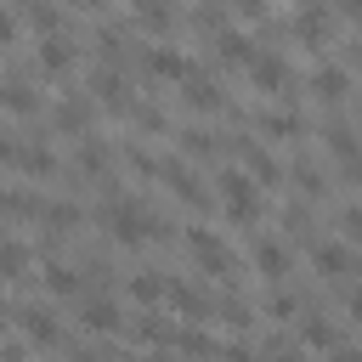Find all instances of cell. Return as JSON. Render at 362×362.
Segmentation results:
<instances>
[{
    "label": "cell",
    "mask_w": 362,
    "mask_h": 362,
    "mask_svg": "<svg viewBox=\"0 0 362 362\" xmlns=\"http://www.w3.org/2000/svg\"><path fill=\"white\" fill-rule=\"evenodd\" d=\"M102 226H107V238H113V243H158V238H170V232H164V221H158L147 204L124 198V192H113V198L102 204Z\"/></svg>",
    "instance_id": "1"
},
{
    "label": "cell",
    "mask_w": 362,
    "mask_h": 362,
    "mask_svg": "<svg viewBox=\"0 0 362 362\" xmlns=\"http://www.w3.org/2000/svg\"><path fill=\"white\" fill-rule=\"evenodd\" d=\"M266 187L243 170V164H232V170H221V204H226V215L238 221V226H255L260 221V209H266V198H260Z\"/></svg>",
    "instance_id": "2"
},
{
    "label": "cell",
    "mask_w": 362,
    "mask_h": 362,
    "mask_svg": "<svg viewBox=\"0 0 362 362\" xmlns=\"http://www.w3.org/2000/svg\"><path fill=\"white\" fill-rule=\"evenodd\" d=\"M181 243H187V255H192L198 272H209V277H232L238 272V260H232V249H226V238L215 226H187Z\"/></svg>",
    "instance_id": "3"
},
{
    "label": "cell",
    "mask_w": 362,
    "mask_h": 362,
    "mask_svg": "<svg viewBox=\"0 0 362 362\" xmlns=\"http://www.w3.org/2000/svg\"><path fill=\"white\" fill-rule=\"evenodd\" d=\"M311 266H317V277H328V283H351L356 249H351L345 238H322V243H311Z\"/></svg>",
    "instance_id": "4"
},
{
    "label": "cell",
    "mask_w": 362,
    "mask_h": 362,
    "mask_svg": "<svg viewBox=\"0 0 362 362\" xmlns=\"http://www.w3.org/2000/svg\"><path fill=\"white\" fill-rule=\"evenodd\" d=\"M243 68H249V85H255L260 96H288V85H294L288 62H283V57H272V51H255Z\"/></svg>",
    "instance_id": "5"
},
{
    "label": "cell",
    "mask_w": 362,
    "mask_h": 362,
    "mask_svg": "<svg viewBox=\"0 0 362 362\" xmlns=\"http://www.w3.org/2000/svg\"><path fill=\"white\" fill-rule=\"evenodd\" d=\"M153 175L175 192V198H187L192 209H209V192L198 187V175H192V164H181V158H153Z\"/></svg>",
    "instance_id": "6"
},
{
    "label": "cell",
    "mask_w": 362,
    "mask_h": 362,
    "mask_svg": "<svg viewBox=\"0 0 362 362\" xmlns=\"http://www.w3.org/2000/svg\"><path fill=\"white\" fill-rule=\"evenodd\" d=\"M181 107H192V113H221V107H226V90H221L209 74H187V79H181Z\"/></svg>",
    "instance_id": "7"
},
{
    "label": "cell",
    "mask_w": 362,
    "mask_h": 362,
    "mask_svg": "<svg viewBox=\"0 0 362 362\" xmlns=\"http://www.w3.org/2000/svg\"><path fill=\"white\" fill-rule=\"evenodd\" d=\"M238 164H243V170H249L260 187H277V181H283V164H277V158H272V153H266L255 136H243V141H238Z\"/></svg>",
    "instance_id": "8"
},
{
    "label": "cell",
    "mask_w": 362,
    "mask_h": 362,
    "mask_svg": "<svg viewBox=\"0 0 362 362\" xmlns=\"http://www.w3.org/2000/svg\"><path fill=\"white\" fill-rule=\"evenodd\" d=\"M294 34H300V45H328V34H334V11L317 0V6H300V17H294Z\"/></svg>",
    "instance_id": "9"
},
{
    "label": "cell",
    "mask_w": 362,
    "mask_h": 362,
    "mask_svg": "<svg viewBox=\"0 0 362 362\" xmlns=\"http://www.w3.org/2000/svg\"><path fill=\"white\" fill-rule=\"evenodd\" d=\"M147 74H153V79H170V85H181L187 74H198V62H192L187 51H175V45H158V51H147Z\"/></svg>",
    "instance_id": "10"
},
{
    "label": "cell",
    "mask_w": 362,
    "mask_h": 362,
    "mask_svg": "<svg viewBox=\"0 0 362 362\" xmlns=\"http://www.w3.org/2000/svg\"><path fill=\"white\" fill-rule=\"evenodd\" d=\"M322 147H328V158L339 164V175L351 181V175H356V136H351V124H345V119H334V124L322 130Z\"/></svg>",
    "instance_id": "11"
},
{
    "label": "cell",
    "mask_w": 362,
    "mask_h": 362,
    "mask_svg": "<svg viewBox=\"0 0 362 362\" xmlns=\"http://www.w3.org/2000/svg\"><path fill=\"white\" fill-rule=\"evenodd\" d=\"M34 57H40V74H51V79H57V74H68V68L79 62L74 40H62V34H40V51H34Z\"/></svg>",
    "instance_id": "12"
},
{
    "label": "cell",
    "mask_w": 362,
    "mask_h": 362,
    "mask_svg": "<svg viewBox=\"0 0 362 362\" xmlns=\"http://www.w3.org/2000/svg\"><path fill=\"white\" fill-rule=\"evenodd\" d=\"M311 96H317L322 107H339V102L351 96V74H345V68H334V62H322V68L311 74Z\"/></svg>",
    "instance_id": "13"
},
{
    "label": "cell",
    "mask_w": 362,
    "mask_h": 362,
    "mask_svg": "<svg viewBox=\"0 0 362 362\" xmlns=\"http://www.w3.org/2000/svg\"><path fill=\"white\" fill-rule=\"evenodd\" d=\"M164 300H170V305H175L187 322H209V311H215V305H209V300H204L192 283H175V277H164Z\"/></svg>",
    "instance_id": "14"
},
{
    "label": "cell",
    "mask_w": 362,
    "mask_h": 362,
    "mask_svg": "<svg viewBox=\"0 0 362 362\" xmlns=\"http://www.w3.org/2000/svg\"><path fill=\"white\" fill-rule=\"evenodd\" d=\"M288 260H294V255H288V243H272V238H260V243H255V272H260L266 283H283V277H288Z\"/></svg>",
    "instance_id": "15"
},
{
    "label": "cell",
    "mask_w": 362,
    "mask_h": 362,
    "mask_svg": "<svg viewBox=\"0 0 362 362\" xmlns=\"http://www.w3.org/2000/svg\"><path fill=\"white\" fill-rule=\"evenodd\" d=\"M17 328H23L34 345H62V328L51 322V311H45V305H23V311H17Z\"/></svg>",
    "instance_id": "16"
},
{
    "label": "cell",
    "mask_w": 362,
    "mask_h": 362,
    "mask_svg": "<svg viewBox=\"0 0 362 362\" xmlns=\"http://www.w3.org/2000/svg\"><path fill=\"white\" fill-rule=\"evenodd\" d=\"M11 170H23V175H51L57 158H51V147H40V141H17V147H11Z\"/></svg>",
    "instance_id": "17"
},
{
    "label": "cell",
    "mask_w": 362,
    "mask_h": 362,
    "mask_svg": "<svg viewBox=\"0 0 362 362\" xmlns=\"http://www.w3.org/2000/svg\"><path fill=\"white\" fill-rule=\"evenodd\" d=\"M0 107L17 113V119H34V113H40V96H34L28 79H6V85H0Z\"/></svg>",
    "instance_id": "18"
},
{
    "label": "cell",
    "mask_w": 362,
    "mask_h": 362,
    "mask_svg": "<svg viewBox=\"0 0 362 362\" xmlns=\"http://www.w3.org/2000/svg\"><path fill=\"white\" fill-rule=\"evenodd\" d=\"M90 90H96V102L113 107V113L130 107V102H124V79H119V68H96V74H90Z\"/></svg>",
    "instance_id": "19"
},
{
    "label": "cell",
    "mask_w": 362,
    "mask_h": 362,
    "mask_svg": "<svg viewBox=\"0 0 362 362\" xmlns=\"http://www.w3.org/2000/svg\"><path fill=\"white\" fill-rule=\"evenodd\" d=\"M45 294H57V300H74V294H85V277H79L74 266L51 260V266H45Z\"/></svg>",
    "instance_id": "20"
},
{
    "label": "cell",
    "mask_w": 362,
    "mask_h": 362,
    "mask_svg": "<svg viewBox=\"0 0 362 362\" xmlns=\"http://www.w3.org/2000/svg\"><path fill=\"white\" fill-rule=\"evenodd\" d=\"M79 322H85L90 334H113V328H119V305L96 294V300H85V305H79Z\"/></svg>",
    "instance_id": "21"
},
{
    "label": "cell",
    "mask_w": 362,
    "mask_h": 362,
    "mask_svg": "<svg viewBox=\"0 0 362 362\" xmlns=\"http://www.w3.org/2000/svg\"><path fill=\"white\" fill-rule=\"evenodd\" d=\"M79 221H85V209H79V204H68V198L40 204V226H51V232H74Z\"/></svg>",
    "instance_id": "22"
},
{
    "label": "cell",
    "mask_w": 362,
    "mask_h": 362,
    "mask_svg": "<svg viewBox=\"0 0 362 362\" xmlns=\"http://www.w3.org/2000/svg\"><path fill=\"white\" fill-rule=\"evenodd\" d=\"M305 124H300V113H288V107H277V113H260V136H272V141H294Z\"/></svg>",
    "instance_id": "23"
},
{
    "label": "cell",
    "mask_w": 362,
    "mask_h": 362,
    "mask_svg": "<svg viewBox=\"0 0 362 362\" xmlns=\"http://www.w3.org/2000/svg\"><path fill=\"white\" fill-rule=\"evenodd\" d=\"M28 272V243H17V238H0V283H17Z\"/></svg>",
    "instance_id": "24"
},
{
    "label": "cell",
    "mask_w": 362,
    "mask_h": 362,
    "mask_svg": "<svg viewBox=\"0 0 362 362\" xmlns=\"http://www.w3.org/2000/svg\"><path fill=\"white\" fill-rule=\"evenodd\" d=\"M85 124H90V102H85V96H68V102H57V130L79 136Z\"/></svg>",
    "instance_id": "25"
},
{
    "label": "cell",
    "mask_w": 362,
    "mask_h": 362,
    "mask_svg": "<svg viewBox=\"0 0 362 362\" xmlns=\"http://www.w3.org/2000/svg\"><path fill=\"white\" fill-rule=\"evenodd\" d=\"M300 345H311V351H345V339L322 322V317H305V328H300Z\"/></svg>",
    "instance_id": "26"
},
{
    "label": "cell",
    "mask_w": 362,
    "mask_h": 362,
    "mask_svg": "<svg viewBox=\"0 0 362 362\" xmlns=\"http://www.w3.org/2000/svg\"><path fill=\"white\" fill-rule=\"evenodd\" d=\"M215 57H221V62H232V68H243V62L255 57V45H249L243 34H226V28H221V34H215Z\"/></svg>",
    "instance_id": "27"
},
{
    "label": "cell",
    "mask_w": 362,
    "mask_h": 362,
    "mask_svg": "<svg viewBox=\"0 0 362 362\" xmlns=\"http://www.w3.org/2000/svg\"><path fill=\"white\" fill-rule=\"evenodd\" d=\"M181 147H187V158H215V153H221V141H215V130H204V124H192V130H181Z\"/></svg>",
    "instance_id": "28"
},
{
    "label": "cell",
    "mask_w": 362,
    "mask_h": 362,
    "mask_svg": "<svg viewBox=\"0 0 362 362\" xmlns=\"http://www.w3.org/2000/svg\"><path fill=\"white\" fill-rule=\"evenodd\" d=\"M130 294H136L141 305H158V300H164V277H158V272H136V277H130Z\"/></svg>",
    "instance_id": "29"
},
{
    "label": "cell",
    "mask_w": 362,
    "mask_h": 362,
    "mask_svg": "<svg viewBox=\"0 0 362 362\" xmlns=\"http://www.w3.org/2000/svg\"><path fill=\"white\" fill-rule=\"evenodd\" d=\"M23 11H28V23H34L40 34H57V28H62V17H57V6H45V0H23Z\"/></svg>",
    "instance_id": "30"
},
{
    "label": "cell",
    "mask_w": 362,
    "mask_h": 362,
    "mask_svg": "<svg viewBox=\"0 0 362 362\" xmlns=\"http://www.w3.org/2000/svg\"><path fill=\"white\" fill-rule=\"evenodd\" d=\"M79 170H90L96 181H113V175H107V147H102V141H85V147H79Z\"/></svg>",
    "instance_id": "31"
},
{
    "label": "cell",
    "mask_w": 362,
    "mask_h": 362,
    "mask_svg": "<svg viewBox=\"0 0 362 362\" xmlns=\"http://www.w3.org/2000/svg\"><path fill=\"white\" fill-rule=\"evenodd\" d=\"M294 311H300V294H288V288H277V294L266 300V317H272V322H288Z\"/></svg>",
    "instance_id": "32"
},
{
    "label": "cell",
    "mask_w": 362,
    "mask_h": 362,
    "mask_svg": "<svg viewBox=\"0 0 362 362\" xmlns=\"http://www.w3.org/2000/svg\"><path fill=\"white\" fill-rule=\"evenodd\" d=\"M294 181H300V192H305V198H322V187H328L317 164H294Z\"/></svg>",
    "instance_id": "33"
},
{
    "label": "cell",
    "mask_w": 362,
    "mask_h": 362,
    "mask_svg": "<svg viewBox=\"0 0 362 362\" xmlns=\"http://www.w3.org/2000/svg\"><path fill=\"white\" fill-rule=\"evenodd\" d=\"M6 40H17V17H11V11H0V45H6Z\"/></svg>",
    "instance_id": "34"
},
{
    "label": "cell",
    "mask_w": 362,
    "mask_h": 362,
    "mask_svg": "<svg viewBox=\"0 0 362 362\" xmlns=\"http://www.w3.org/2000/svg\"><path fill=\"white\" fill-rule=\"evenodd\" d=\"M232 6H238L243 17H260V11H266V0H232Z\"/></svg>",
    "instance_id": "35"
},
{
    "label": "cell",
    "mask_w": 362,
    "mask_h": 362,
    "mask_svg": "<svg viewBox=\"0 0 362 362\" xmlns=\"http://www.w3.org/2000/svg\"><path fill=\"white\" fill-rule=\"evenodd\" d=\"M68 6H79V11H102L107 0H68Z\"/></svg>",
    "instance_id": "36"
},
{
    "label": "cell",
    "mask_w": 362,
    "mask_h": 362,
    "mask_svg": "<svg viewBox=\"0 0 362 362\" xmlns=\"http://www.w3.org/2000/svg\"><path fill=\"white\" fill-rule=\"evenodd\" d=\"M130 6H147V0H130Z\"/></svg>",
    "instance_id": "37"
},
{
    "label": "cell",
    "mask_w": 362,
    "mask_h": 362,
    "mask_svg": "<svg viewBox=\"0 0 362 362\" xmlns=\"http://www.w3.org/2000/svg\"><path fill=\"white\" fill-rule=\"evenodd\" d=\"M0 198H6V187H0Z\"/></svg>",
    "instance_id": "38"
}]
</instances>
